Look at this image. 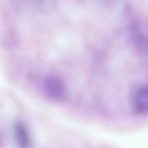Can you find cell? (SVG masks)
Listing matches in <instances>:
<instances>
[{
  "label": "cell",
  "mask_w": 148,
  "mask_h": 148,
  "mask_svg": "<svg viewBox=\"0 0 148 148\" xmlns=\"http://www.w3.org/2000/svg\"><path fill=\"white\" fill-rule=\"evenodd\" d=\"M42 87L45 95L50 99L60 101L64 99L66 95L65 86L57 77H47L43 82Z\"/></svg>",
  "instance_id": "obj_1"
},
{
  "label": "cell",
  "mask_w": 148,
  "mask_h": 148,
  "mask_svg": "<svg viewBox=\"0 0 148 148\" xmlns=\"http://www.w3.org/2000/svg\"><path fill=\"white\" fill-rule=\"evenodd\" d=\"M131 105L134 112L138 115L148 113V86L142 85L133 92Z\"/></svg>",
  "instance_id": "obj_2"
},
{
  "label": "cell",
  "mask_w": 148,
  "mask_h": 148,
  "mask_svg": "<svg viewBox=\"0 0 148 148\" xmlns=\"http://www.w3.org/2000/svg\"><path fill=\"white\" fill-rule=\"evenodd\" d=\"M14 139L17 148H30L31 138L27 126L22 123H16L13 127Z\"/></svg>",
  "instance_id": "obj_3"
}]
</instances>
